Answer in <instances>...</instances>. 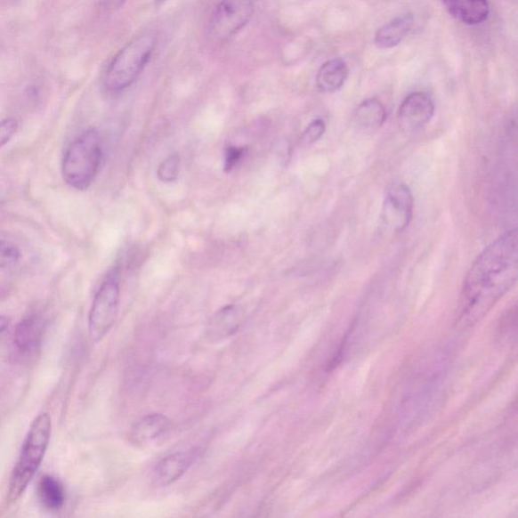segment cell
I'll list each match as a JSON object with an SVG mask.
<instances>
[{
  "instance_id": "obj_23",
  "label": "cell",
  "mask_w": 518,
  "mask_h": 518,
  "mask_svg": "<svg viewBox=\"0 0 518 518\" xmlns=\"http://www.w3.org/2000/svg\"><path fill=\"white\" fill-rule=\"evenodd\" d=\"M127 0H101L103 10L114 12L120 9Z\"/></svg>"
},
{
  "instance_id": "obj_18",
  "label": "cell",
  "mask_w": 518,
  "mask_h": 518,
  "mask_svg": "<svg viewBox=\"0 0 518 518\" xmlns=\"http://www.w3.org/2000/svg\"><path fill=\"white\" fill-rule=\"evenodd\" d=\"M23 250L16 241L0 237V271L18 268L23 262Z\"/></svg>"
},
{
  "instance_id": "obj_4",
  "label": "cell",
  "mask_w": 518,
  "mask_h": 518,
  "mask_svg": "<svg viewBox=\"0 0 518 518\" xmlns=\"http://www.w3.org/2000/svg\"><path fill=\"white\" fill-rule=\"evenodd\" d=\"M157 44V34L148 32L136 36L121 49L106 73L105 85L108 90L118 93L134 84L150 61Z\"/></svg>"
},
{
  "instance_id": "obj_14",
  "label": "cell",
  "mask_w": 518,
  "mask_h": 518,
  "mask_svg": "<svg viewBox=\"0 0 518 518\" xmlns=\"http://www.w3.org/2000/svg\"><path fill=\"white\" fill-rule=\"evenodd\" d=\"M387 118L386 108L376 99H368L354 110L352 122L355 128L362 131L380 129Z\"/></svg>"
},
{
  "instance_id": "obj_20",
  "label": "cell",
  "mask_w": 518,
  "mask_h": 518,
  "mask_svg": "<svg viewBox=\"0 0 518 518\" xmlns=\"http://www.w3.org/2000/svg\"><path fill=\"white\" fill-rule=\"evenodd\" d=\"M325 131H327V124L322 118H317L302 133L300 144L307 147L316 143L325 134Z\"/></svg>"
},
{
  "instance_id": "obj_26",
  "label": "cell",
  "mask_w": 518,
  "mask_h": 518,
  "mask_svg": "<svg viewBox=\"0 0 518 518\" xmlns=\"http://www.w3.org/2000/svg\"><path fill=\"white\" fill-rule=\"evenodd\" d=\"M12 2H18V0H12Z\"/></svg>"
},
{
  "instance_id": "obj_3",
  "label": "cell",
  "mask_w": 518,
  "mask_h": 518,
  "mask_svg": "<svg viewBox=\"0 0 518 518\" xmlns=\"http://www.w3.org/2000/svg\"><path fill=\"white\" fill-rule=\"evenodd\" d=\"M101 160L100 133L88 129L74 140L64 154L61 166L64 182L74 190H86L98 174Z\"/></svg>"
},
{
  "instance_id": "obj_12",
  "label": "cell",
  "mask_w": 518,
  "mask_h": 518,
  "mask_svg": "<svg viewBox=\"0 0 518 518\" xmlns=\"http://www.w3.org/2000/svg\"><path fill=\"white\" fill-rule=\"evenodd\" d=\"M447 11L465 25L483 23L490 16L488 0H441Z\"/></svg>"
},
{
  "instance_id": "obj_22",
  "label": "cell",
  "mask_w": 518,
  "mask_h": 518,
  "mask_svg": "<svg viewBox=\"0 0 518 518\" xmlns=\"http://www.w3.org/2000/svg\"><path fill=\"white\" fill-rule=\"evenodd\" d=\"M247 150L246 148L241 147H229L225 151V162H224V168L225 172L229 173L236 167L237 165L239 164L241 159L246 155Z\"/></svg>"
},
{
  "instance_id": "obj_1",
  "label": "cell",
  "mask_w": 518,
  "mask_h": 518,
  "mask_svg": "<svg viewBox=\"0 0 518 518\" xmlns=\"http://www.w3.org/2000/svg\"><path fill=\"white\" fill-rule=\"evenodd\" d=\"M518 276V234L516 229L486 247L465 279L461 297V320L473 324L512 290Z\"/></svg>"
},
{
  "instance_id": "obj_2",
  "label": "cell",
  "mask_w": 518,
  "mask_h": 518,
  "mask_svg": "<svg viewBox=\"0 0 518 518\" xmlns=\"http://www.w3.org/2000/svg\"><path fill=\"white\" fill-rule=\"evenodd\" d=\"M52 432L51 417L41 413L29 428L19 461L14 467L7 491V505H13L24 494L38 471L49 446Z\"/></svg>"
},
{
  "instance_id": "obj_25",
  "label": "cell",
  "mask_w": 518,
  "mask_h": 518,
  "mask_svg": "<svg viewBox=\"0 0 518 518\" xmlns=\"http://www.w3.org/2000/svg\"><path fill=\"white\" fill-rule=\"evenodd\" d=\"M167 2V0H158V4H164Z\"/></svg>"
},
{
  "instance_id": "obj_15",
  "label": "cell",
  "mask_w": 518,
  "mask_h": 518,
  "mask_svg": "<svg viewBox=\"0 0 518 518\" xmlns=\"http://www.w3.org/2000/svg\"><path fill=\"white\" fill-rule=\"evenodd\" d=\"M414 23L412 14H405L377 29L375 44L380 49L393 48L409 35Z\"/></svg>"
},
{
  "instance_id": "obj_16",
  "label": "cell",
  "mask_w": 518,
  "mask_h": 518,
  "mask_svg": "<svg viewBox=\"0 0 518 518\" xmlns=\"http://www.w3.org/2000/svg\"><path fill=\"white\" fill-rule=\"evenodd\" d=\"M349 77V69L342 59H331L325 62L317 73L316 85L322 93H336Z\"/></svg>"
},
{
  "instance_id": "obj_21",
  "label": "cell",
  "mask_w": 518,
  "mask_h": 518,
  "mask_svg": "<svg viewBox=\"0 0 518 518\" xmlns=\"http://www.w3.org/2000/svg\"><path fill=\"white\" fill-rule=\"evenodd\" d=\"M20 125V121L14 117H4L0 121V150L9 144L17 135Z\"/></svg>"
},
{
  "instance_id": "obj_8",
  "label": "cell",
  "mask_w": 518,
  "mask_h": 518,
  "mask_svg": "<svg viewBox=\"0 0 518 518\" xmlns=\"http://www.w3.org/2000/svg\"><path fill=\"white\" fill-rule=\"evenodd\" d=\"M434 115V102L425 93H413L407 96L399 108V122L406 130H418L431 122Z\"/></svg>"
},
{
  "instance_id": "obj_9",
  "label": "cell",
  "mask_w": 518,
  "mask_h": 518,
  "mask_svg": "<svg viewBox=\"0 0 518 518\" xmlns=\"http://www.w3.org/2000/svg\"><path fill=\"white\" fill-rule=\"evenodd\" d=\"M246 320V311L239 305L222 308L211 318L206 328V338L218 342L235 335Z\"/></svg>"
},
{
  "instance_id": "obj_13",
  "label": "cell",
  "mask_w": 518,
  "mask_h": 518,
  "mask_svg": "<svg viewBox=\"0 0 518 518\" xmlns=\"http://www.w3.org/2000/svg\"><path fill=\"white\" fill-rule=\"evenodd\" d=\"M45 330V321L38 314L28 316L21 320L14 332V344L23 353L32 352L38 349Z\"/></svg>"
},
{
  "instance_id": "obj_7",
  "label": "cell",
  "mask_w": 518,
  "mask_h": 518,
  "mask_svg": "<svg viewBox=\"0 0 518 518\" xmlns=\"http://www.w3.org/2000/svg\"><path fill=\"white\" fill-rule=\"evenodd\" d=\"M414 198L409 186L403 182L392 183L384 196L381 212L382 223L388 231L399 233L411 223Z\"/></svg>"
},
{
  "instance_id": "obj_10",
  "label": "cell",
  "mask_w": 518,
  "mask_h": 518,
  "mask_svg": "<svg viewBox=\"0 0 518 518\" xmlns=\"http://www.w3.org/2000/svg\"><path fill=\"white\" fill-rule=\"evenodd\" d=\"M198 451L191 449L170 455L161 460L154 469L153 480L158 486H168L184 475L194 464Z\"/></svg>"
},
{
  "instance_id": "obj_6",
  "label": "cell",
  "mask_w": 518,
  "mask_h": 518,
  "mask_svg": "<svg viewBox=\"0 0 518 518\" xmlns=\"http://www.w3.org/2000/svg\"><path fill=\"white\" fill-rule=\"evenodd\" d=\"M255 0H221L210 21L211 42L222 44L246 27L255 12Z\"/></svg>"
},
{
  "instance_id": "obj_5",
  "label": "cell",
  "mask_w": 518,
  "mask_h": 518,
  "mask_svg": "<svg viewBox=\"0 0 518 518\" xmlns=\"http://www.w3.org/2000/svg\"><path fill=\"white\" fill-rule=\"evenodd\" d=\"M118 302L120 285L115 275H109L96 292L88 315V330L93 342H101L114 327Z\"/></svg>"
},
{
  "instance_id": "obj_17",
  "label": "cell",
  "mask_w": 518,
  "mask_h": 518,
  "mask_svg": "<svg viewBox=\"0 0 518 518\" xmlns=\"http://www.w3.org/2000/svg\"><path fill=\"white\" fill-rule=\"evenodd\" d=\"M38 496L42 505L49 510L61 509L66 498L62 483L52 476H44L40 480Z\"/></svg>"
},
{
  "instance_id": "obj_24",
  "label": "cell",
  "mask_w": 518,
  "mask_h": 518,
  "mask_svg": "<svg viewBox=\"0 0 518 518\" xmlns=\"http://www.w3.org/2000/svg\"><path fill=\"white\" fill-rule=\"evenodd\" d=\"M10 321L4 316H0V333H3L7 328H9Z\"/></svg>"
},
{
  "instance_id": "obj_19",
  "label": "cell",
  "mask_w": 518,
  "mask_h": 518,
  "mask_svg": "<svg viewBox=\"0 0 518 518\" xmlns=\"http://www.w3.org/2000/svg\"><path fill=\"white\" fill-rule=\"evenodd\" d=\"M181 158L179 155L173 154L161 162L158 169V179L162 182H174L180 175Z\"/></svg>"
},
{
  "instance_id": "obj_11",
  "label": "cell",
  "mask_w": 518,
  "mask_h": 518,
  "mask_svg": "<svg viewBox=\"0 0 518 518\" xmlns=\"http://www.w3.org/2000/svg\"><path fill=\"white\" fill-rule=\"evenodd\" d=\"M172 426V421L162 414L155 413L147 416L133 425L130 432V441L133 445L143 447L157 441L166 433Z\"/></svg>"
}]
</instances>
